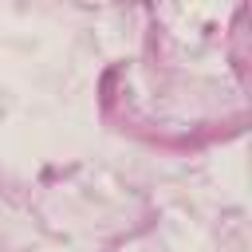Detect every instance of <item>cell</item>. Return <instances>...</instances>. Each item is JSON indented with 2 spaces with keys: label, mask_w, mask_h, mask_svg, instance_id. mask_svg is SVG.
Returning <instances> with one entry per match:
<instances>
[]
</instances>
